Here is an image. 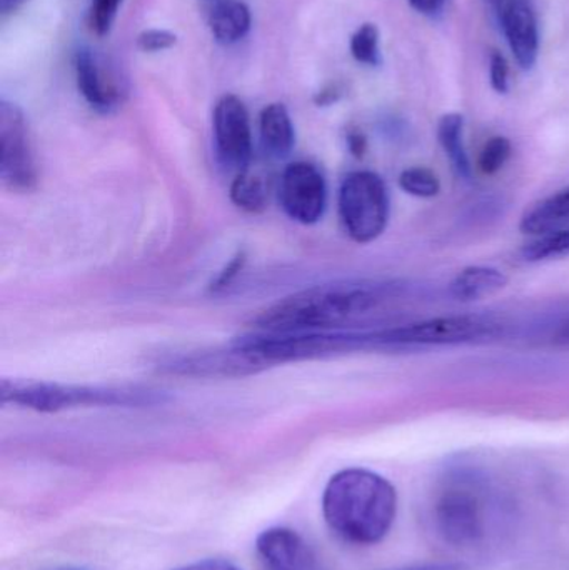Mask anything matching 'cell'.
Segmentation results:
<instances>
[{"instance_id":"2","label":"cell","mask_w":569,"mask_h":570,"mask_svg":"<svg viewBox=\"0 0 569 570\" xmlns=\"http://www.w3.org/2000/svg\"><path fill=\"white\" fill-rule=\"evenodd\" d=\"M396 511V489L366 469H344L324 489V519L331 531L350 544L383 541L393 528Z\"/></svg>"},{"instance_id":"1","label":"cell","mask_w":569,"mask_h":570,"mask_svg":"<svg viewBox=\"0 0 569 570\" xmlns=\"http://www.w3.org/2000/svg\"><path fill=\"white\" fill-rule=\"evenodd\" d=\"M393 294V285L373 281L314 285L264 308L253 325L274 334L344 332L374 314Z\"/></svg>"},{"instance_id":"30","label":"cell","mask_w":569,"mask_h":570,"mask_svg":"<svg viewBox=\"0 0 569 570\" xmlns=\"http://www.w3.org/2000/svg\"><path fill=\"white\" fill-rule=\"evenodd\" d=\"M350 146L353 153L363 154V150L366 149V140L361 134H351Z\"/></svg>"},{"instance_id":"15","label":"cell","mask_w":569,"mask_h":570,"mask_svg":"<svg viewBox=\"0 0 569 570\" xmlns=\"http://www.w3.org/2000/svg\"><path fill=\"white\" fill-rule=\"evenodd\" d=\"M508 276L494 267L471 266L461 271L450 285V294L458 301H480L503 291Z\"/></svg>"},{"instance_id":"29","label":"cell","mask_w":569,"mask_h":570,"mask_svg":"<svg viewBox=\"0 0 569 570\" xmlns=\"http://www.w3.org/2000/svg\"><path fill=\"white\" fill-rule=\"evenodd\" d=\"M484 2L490 7L491 13L497 17V20H500L513 0H484Z\"/></svg>"},{"instance_id":"5","label":"cell","mask_w":569,"mask_h":570,"mask_svg":"<svg viewBox=\"0 0 569 570\" xmlns=\"http://www.w3.org/2000/svg\"><path fill=\"white\" fill-rule=\"evenodd\" d=\"M490 498L480 481L457 478L438 494L434 522L438 531L454 546H473L487 532Z\"/></svg>"},{"instance_id":"11","label":"cell","mask_w":569,"mask_h":570,"mask_svg":"<svg viewBox=\"0 0 569 570\" xmlns=\"http://www.w3.org/2000/svg\"><path fill=\"white\" fill-rule=\"evenodd\" d=\"M256 552L264 570H320L313 549L293 529H267L257 538Z\"/></svg>"},{"instance_id":"33","label":"cell","mask_w":569,"mask_h":570,"mask_svg":"<svg viewBox=\"0 0 569 570\" xmlns=\"http://www.w3.org/2000/svg\"><path fill=\"white\" fill-rule=\"evenodd\" d=\"M56 570H82V569L62 568V569H56Z\"/></svg>"},{"instance_id":"19","label":"cell","mask_w":569,"mask_h":570,"mask_svg":"<svg viewBox=\"0 0 569 570\" xmlns=\"http://www.w3.org/2000/svg\"><path fill=\"white\" fill-rule=\"evenodd\" d=\"M230 199L247 213H261L266 207L267 193L259 177L249 173L237 174L230 187Z\"/></svg>"},{"instance_id":"6","label":"cell","mask_w":569,"mask_h":570,"mask_svg":"<svg viewBox=\"0 0 569 570\" xmlns=\"http://www.w3.org/2000/svg\"><path fill=\"white\" fill-rule=\"evenodd\" d=\"M500 324L481 315H450L428 318L400 327L371 331L376 347H410V345H450L493 337Z\"/></svg>"},{"instance_id":"7","label":"cell","mask_w":569,"mask_h":570,"mask_svg":"<svg viewBox=\"0 0 569 570\" xmlns=\"http://www.w3.org/2000/svg\"><path fill=\"white\" fill-rule=\"evenodd\" d=\"M0 179L16 193L32 190L37 184L36 157L29 127L16 104L0 102Z\"/></svg>"},{"instance_id":"17","label":"cell","mask_w":569,"mask_h":570,"mask_svg":"<svg viewBox=\"0 0 569 570\" xmlns=\"http://www.w3.org/2000/svg\"><path fill=\"white\" fill-rule=\"evenodd\" d=\"M463 132L464 117L461 114H444L438 122V140L450 159L454 173L460 179L470 183L473 179V167L464 147Z\"/></svg>"},{"instance_id":"26","label":"cell","mask_w":569,"mask_h":570,"mask_svg":"<svg viewBox=\"0 0 569 570\" xmlns=\"http://www.w3.org/2000/svg\"><path fill=\"white\" fill-rule=\"evenodd\" d=\"M408 2L423 16L436 17L438 13L443 12L448 0H408Z\"/></svg>"},{"instance_id":"23","label":"cell","mask_w":569,"mask_h":570,"mask_svg":"<svg viewBox=\"0 0 569 570\" xmlns=\"http://www.w3.org/2000/svg\"><path fill=\"white\" fill-rule=\"evenodd\" d=\"M122 0H90L89 12H87V26L90 32L104 37L112 30L119 16Z\"/></svg>"},{"instance_id":"13","label":"cell","mask_w":569,"mask_h":570,"mask_svg":"<svg viewBox=\"0 0 569 570\" xmlns=\"http://www.w3.org/2000/svg\"><path fill=\"white\" fill-rule=\"evenodd\" d=\"M259 137L264 153L273 159H286L296 146V130L284 104L273 102L259 114Z\"/></svg>"},{"instance_id":"20","label":"cell","mask_w":569,"mask_h":570,"mask_svg":"<svg viewBox=\"0 0 569 570\" xmlns=\"http://www.w3.org/2000/svg\"><path fill=\"white\" fill-rule=\"evenodd\" d=\"M351 56L356 62L367 67H377L383 62L380 47V29L367 22L357 27L350 40Z\"/></svg>"},{"instance_id":"24","label":"cell","mask_w":569,"mask_h":570,"mask_svg":"<svg viewBox=\"0 0 569 570\" xmlns=\"http://www.w3.org/2000/svg\"><path fill=\"white\" fill-rule=\"evenodd\" d=\"M176 33L166 29H147L143 30L137 37V46L143 52L157 53L164 50L173 49L176 46Z\"/></svg>"},{"instance_id":"12","label":"cell","mask_w":569,"mask_h":570,"mask_svg":"<svg viewBox=\"0 0 569 570\" xmlns=\"http://www.w3.org/2000/svg\"><path fill=\"white\" fill-rule=\"evenodd\" d=\"M498 23L521 69H533L540 53V29L530 0H513Z\"/></svg>"},{"instance_id":"21","label":"cell","mask_w":569,"mask_h":570,"mask_svg":"<svg viewBox=\"0 0 569 570\" xmlns=\"http://www.w3.org/2000/svg\"><path fill=\"white\" fill-rule=\"evenodd\" d=\"M400 187L410 196L431 199L440 194L441 183L440 177L433 170L418 166L401 173Z\"/></svg>"},{"instance_id":"3","label":"cell","mask_w":569,"mask_h":570,"mask_svg":"<svg viewBox=\"0 0 569 570\" xmlns=\"http://www.w3.org/2000/svg\"><path fill=\"white\" fill-rule=\"evenodd\" d=\"M0 401L37 412L72 407H146L163 404L164 395L133 385H72L30 379H2Z\"/></svg>"},{"instance_id":"22","label":"cell","mask_w":569,"mask_h":570,"mask_svg":"<svg viewBox=\"0 0 569 570\" xmlns=\"http://www.w3.org/2000/svg\"><path fill=\"white\" fill-rule=\"evenodd\" d=\"M511 156L510 139L503 136H494L484 144L478 157V167L484 176H494L503 169Z\"/></svg>"},{"instance_id":"18","label":"cell","mask_w":569,"mask_h":570,"mask_svg":"<svg viewBox=\"0 0 569 570\" xmlns=\"http://www.w3.org/2000/svg\"><path fill=\"white\" fill-rule=\"evenodd\" d=\"M569 254V227L568 229L551 230V233L538 236L533 243L527 244L521 249V257L527 263H541V261L558 259Z\"/></svg>"},{"instance_id":"16","label":"cell","mask_w":569,"mask_h":570,"mask_svg":"<svg viewBox=\"0 0 569 570\" xmlns=\"http://www.w3.org/2000/svg\"><path fill=\"white\" fill-rule=\"evenodd\" d=\"M569 220V187L534 204L521 217L520 230L530 236H543Z\"/></svg>"},{"instance_id":"10","label":"cell","mask_w":569,"mask_h":570,"mask_svg":"<svg viewBox=\"0 0 569 570\" xmlns=\"http://www.w3.org/2000/svg\"><path fill=\"white\" fill-rule=\"evenodd\" d=\"M279 200L284 213L296 223H320L327 204V186L314 164L294 163L284 169L279 183Z\"/></svg>"},{"instance_id":"32","label":"cell","mask_w":569,"mask_h":570,"mask_svg":"<svg viewBox=\"0 0 569 570\" xmlns=\"http://www.w3.org/2000/svg\"><path fill=\"white\" fill-rule=\"evenodd\" d=\"M560 337L563 338V341H569V322L561 327Z\"/></svg>"},{"instance_id":"4","label":"cell","mask_w":569,"mask_h":570,"mask_svg":"<svg viewBox=\"0 0 569 570\" xmlns=\"http://www.w3.org/2000/svg\"><path fill=\"white\" fill-rule=\"evenodd\" d=\"M340 217L347 236L370 244L383 236L390 223V193L383 177L371 170H354L340 189Z\"/></svg>"},{"instance_id":"25","label":"cell","mask_w":569,"mask_h":570,"mask_svg":"<svg viewBox=\"0 0 569 570\" xmlns=\"http://www.w3.org/2000/svg\"><path fill=\"white\" fill-rule=\"evenodd\" d=\"M490 80L491 87L498 94H508V90H510V66H508L507 57L500 50L491 52Z\"/></svg>"},{"instance_id":"8","label":"cell","mask_w":569,"mask_h":570,"mask_svg":"<svg viewBox=\"0 0 569 570\" xmlns=\"http://www.w3.org/2000/svg\"><path fill=\"white\" fill-rule=\"evenodd\" d=\"M77 89L99 114H112L126 102L129 86L116 63L99 50L80 47L73 53Z\"/></svg>"},{"instance_id":"9","label":"cell","mask_w":569,"mask_h":570,"mask_svg":"<svg viewBox=\"0 0 569 570\" xmlns=\"http://www.w3.org/2000/svg\"><path fill=\"white\" fill-rule=\"evenodd\" d=\"M214 146L217 159L234 173H246L253 159V130L249 112L239 97L226 94L213 112Z\"/></svg>"},{"instance_id":"31","label":"cell","mask_w":569,"mask_h":570,"mask_svg":"<svg viewBox=\"0 0 569 570\" xmlns=\"http://www.w3.org/2000/svg\"><path fill=\"white\" fill-rule=\"evenodd\" d=\"M403 570H460V566L426 564V566H416V568H410V569H403Z\"/></svg>"},{"instance_id":"14","label":"cell","mask_w":569,"mask_h":570,"mask_svg":"<svg viewBox=\"0 0 569 570\" xmlns=\"http://www.w3.org/2000/svg\"><path fill=\"white\" fill-rule=\"evenodd\" d=\"M210 36L219 46L241 42L253 26L251 9L243 0H217L209 12Z\"/></svg>"},{"instance_id":"27","label":"cell","mask_w":569,"mask_h":570,"mask_svg":"<svg viewBox=\"0 0 569 570\" xmlns=\"http://www.w3.org/2000/svg\"><path fill=\"white\" fill-rule=\"evenodd\" d=\"M174 570H241L236 566L220 559H207V561L194 562V564L184 566V568Z\"/></svg>"},{"instance_id":"28","label":"cell","mask_w":569,"mask_h":570,"mask_svg":"<svg viewBox=\"0 0 569 570\" xmlns=\"http://www.w3.org/2000/svg\"><path fill=\"white\" fill-rule=\"evenodd\" d=\"M29 0H0V12L3 17L12 16L17 10L22 9Z\"/></svg>"}]
</instances>
